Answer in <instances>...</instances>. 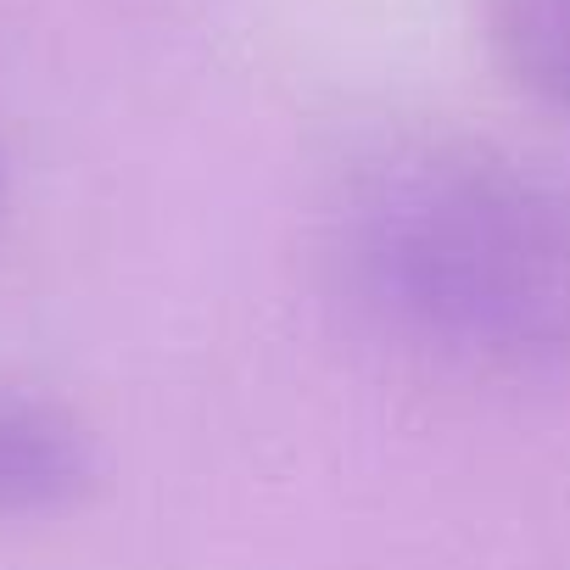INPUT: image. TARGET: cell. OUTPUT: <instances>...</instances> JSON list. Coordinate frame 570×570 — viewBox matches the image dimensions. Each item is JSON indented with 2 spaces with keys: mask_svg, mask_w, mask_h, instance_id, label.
I'll return each mask as SVG.
<instances>
[{
  "mask_svg": "<svg viewBox=\"0 0 570 570\" xmlns=\"http://www.w3.org/2000/svg\"><path fill=\"white\" fill-rule=\"evenodd\" d=\"M347 268L425 347L570 370V196L498 151L420 146L375 168L347 213Z\"/></svg>",
  "mask_w": 570,
  "mask_h": 570,
  "instance_id": "obj_1",
  "label": "cell"
},
{
  "mask_svg": "<svg viewBox=\"0 0 570 570\" xmlns=\"http://www.w3.org/2000/svg\"><path fill=\"white\" fill-rule=\"evenodd\" d=\"M487 29L503 73L570 118V0H487Z\"/></svg>",
  "mask_w": 570,
  "mask_h": 570,
  "instance_id": "obj_3",
  "label": "cell"
},
{
  "mask_svg": "<svg viewBox=\"0 0 570 570\" xmlns=\"http://www.w3.org/2000/svg\"><path fill=\"white\" fill-rule=\"evenodd\" d=\"M96 481L85 425L35 397H0V514L68 509Z\"/></svg>",
  "mask_w": 570,
  "mask_h": 570,
  "instance_id": "obj_2",
  "label": "cell"
}]
</instances>
